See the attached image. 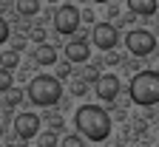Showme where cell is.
<instances>
[{
	"mask_svg": "<svg viewBox=\"0 0 159 147\" xmlns=\"http://www.w3.org/2000/svg\"><path fill=\"white\" fill-rule=\"evenodd\" d=\"M74 124L80 128L77 136H83L88 141H105L111 136V113L99 105H83L74 116Z\"/></svg>",
	"mask_w": 159,
	"mask_h": 147,
	"instance_id": "1",
	"label": "cell"
},
{
	"mask_svg": "<svg viewBox=\"0 0 159 147\" xmlns=\"http://www.w3.org/2000/svg\"><path fill=\"white\" fill-rule=\"evenodd\" d=\"M31 105H40V108H51V105L60 102V96H63V82H57L51 74H37L31 82H29V88L23 91Z\"/></svg>",
	"mask_w": 159,
	"mask_h": 147,
	"instance_id": "2",
	"label": "cell"
},
{
	"mask_svg": "<svg viewBox=\"0 0 159 147\" xmlns=\"http://www.w3.org/2000/svg\"><path fill=\"white\" fill-rule=\"evenodd\" d=\"M128 93L136 105L142 108H151V105H159V71H139L134 74Z\"/></svg>",
	"mask_w": 159,
	"mask_h": 147,
	"instance_id": "3",
	"label": "cell"
},
{
	"mask_svg": "<svg viewBox=\"0 0 159 147\" xmlns=\"http://www.w3.org/2000/svg\"><path fill=\"white\" fill-rule=\"evenodd\" d=\"M125 48L134 54V57H148L153 54L156 48V37L148 31V28H131L125 34Z\"/></svg>",
	"mask_w": 159,
	"mask_h": 147,
	"instance_id": "4",
	"label": "cell"
},
{
	"mask_svg": "<svg viewBox=\"0 0 159 147\" xmlns=\"http://www.w3.org/2000/svg\"><path fill=\"white\" fill-rule=\"evenodd\" d=\"M54 28L57 34H77L80 31V9L71 3H63L54 9Z\"/></svg>",
	"mask_w": 159,
	"mask_h": 147,
	"instance_id": "5",
	"label": "cell"
},
{
	"mask_svg": "<svg viewBox=\"0 0 159 147\" xmlns=\"http://www.w3.org/2000/svg\"><path fill=\"white\" fill-rule=\"evenodd\" d=\"M91 40H94V45L99 48V51H114L116 48V43H119V28L114 26V23H97L94 28H91Z\"/></svg>",
	"mask_w": 159,
	"mask_h": 147,
	"instance_id": "6",
	"label": "cell"
},
{
	"mask_svg": "<svg viewBox=\"0 0 159 147\" xmlns=\"http://www.w3.org/2000/svg\"><path fill=\"white\" fill-rule=\"evenodd\" d=\"M40 124H43V119H40L37 113H17V116H14V136H17L20 141L37 139Z\"/></svg>",
	"mask_w": 159,
	"mask_h": 147,
	"instance_id": "7",
	"label": "cell"
},
{
	"mask_svg": "<svg viewBox=\"0 0 159 147\" xmlns=\"http://www.w3.org/2000/svg\"><path fill=\"white\" fill-rule=\"evenodd\" d=\"M97 96L102 99V102H114L116 96H119V91H122V82H119V76L116 74H102L97 79Z\"/></svg>",
	"mask_w": 159,
	"mask_h": 147,
	"instance_id": "8",
	"label": "cell"
},
{
	"mask_svg": "<svg viewBox=\"0 0 159 147\" xmlns=\"http://www.w3.org/2000/svg\"><path fill=\"white\" fill-rule=\"evenodd\" d=\"M91 59V48L88 43H83V40H71V43L66 45V62L71 65V62H77V65H88Z\"/></svg>",
	"mask_w": 159,
	"mask_h": 147,
	"instance_id": "9",
	"label": "cell"
},
{
	"mask_svg": "<svg viewBox=\"0 0 159 147\" xmlns=\"http://www.w3.org/2000/svg\"><path fill=\"white\" fill-rule=\"evenodd\" d=\"M128 11L134 17H153L156 14V3L153 0H128Z\"/></svg>",
	"mask_w": 159,
	"mask_h": 147,
	"instance_id": "10",
	"label": "cell"
},
{
	"mask_svg": "<svg viewBox=\"0 0 159 147\" xmlns=\"http://www.w3.org/2000/svg\"><path fill=\"white\" fill-rule=\"evenodd\" d=\"M34 62H37V65H54V62H57V48L48 45V43L37 45L34 48Z\"/></svg>",
	"mask_w": 159,
	"mask_h": 147,
	"instance_id": "11",
	"label": "cell"
},
{
	"mask_svg": "<svg viewBox=\"0 0 159 147\" xmlns=\"http://www.w3.org/2000/svg\"><path fill=\"white\" fill-rule=\"evenodd\" d=\"M23 96H26V93H23V88H17V85H14L11 91H6V93H3V105L11 110V108H17V105L23 102ZM3 105H0V108H3Z\"/></svg>",
	"mask_w": 159,
	"mask_h": 147,
	"instance_id": "12",
	"label": "cell"
},
{
	"mask_svg": "<svg viewBox=\"0 0 159 147\" xmlns=\"http://www.w3.org/2000/svg\"><path fill=\"white\" fill-rule=\"evenodd\" d=\"M99 76H102V74H99L97 65H83V71H80V82H83V85H85V82H94V85H97Z\"/></svg>",
	"mask_w": 159,
	"mask_h": 147,
	"instance_id": "13",
	"label": "cell"
},
{
	"mask_svg": "<svg viewBox=\"0 0 159 147\" xmlns=\"http://www.w3.org/2000/svg\"><path fill=\"white\" fill-rule=\"evenodd\" d=\"M57 133L54 130H40L37 133V147H57Z\"/></svg>",
	"mask_w": 159,
	"mask_h": 147,
	"instance_id": "14",
	"label": "cell"
},
{
	"mask_svg": "<svg viewBox=\"0 0 159 147\" xmlns=\"http://www.w3.org/2000/svg\"><path fill=\"white\" fill-rule=\"evenodd\" d=\"M17 11L23 14V17H34L40 11V3H37V0H20V3H17Z\"/></svg>",
	"mask_w": 159,
	"mask_h": 147,
	"instance_id": "15",
	"label": "cell"
},
{
	"mask_svg": "<svg viewBox=\"0 0 159 147\" xmlns=\"http://www.w3.org/2000/svg\"><path fill=\"white\" fill-rule=\"evenodd\" d=\"M57 147H85V139L77 136V133H71V136H63V139H60Z\"/></svg>",
	"mask_w": 159,
	"mask_h": 147,
	"instance_id": "16",
	"label": "cell"
},
{
	"mask_svg": "<svg viewBox=\"0 0 159 147\" xmlns=\"http://www.w3.org/2000/svg\"><path fill=\"white\" fill-rule=\"evenodd\" d=\"M17 59H20V57H17L14 51H6L3 57H0V65H3V71H14V68H17Z\"/></svg>",
	"mask_w": 159,
	"mask_h": 147,
	"instance_id": "17",
	"label": "cell"
},
{
	"mask_svg": "<svg viewBox=\"0 0 159 147\" xmlns=\"http://www.w3.org/2000/svg\"><path fill=\"white\" fill-rule=\"evenodd\" d=\"M11 88H14L11 71H3V68H0V93H6V91H11Z\"/></svg>",
	"mask_w": 159,
	"mask_h": 147,
	"instance_id": "18",
	"label": "cell"
},
{
	"mask_svg": "<svg viewBox=\"0 0 159 147\" xmlns=\"http://www.w3.org/2000/svg\"><path fill=\"white\" fill-rule=\"evenodd\" d=\"M80 23H88V26H97V14L91 9H83L80 11Z\"/></svg>",
	"mask_w": 159,
	"mask_h": 147,
	"instance_id": "19",
	"label": "cell"
},
{
	"mask_svg": "<svg viewBox=\"0 0 159 147\" xmlns=\"http://www.w3.org/2000/svg\"><path fill=\"white\" fill-rule=\"evenodd\" d=\"M68 76H71V65H68V62H60V65H57V76H54V79L60 82V79H68Z\"/></svg>",
	"mask_w": 159,
	"mask_h": 147,
	"instance_id": "20",
	"label": "cell"
},
{
	"mask_svg": "<svg viewBox=\"0 0 159 147\" xmlns=\"http://www.w3.org/2000/svg\"><path fill=\"white\" fill-rule=\"evenodd\" d=\"M29 37L34 40L37 45H43V43H46V28H40V26H37V28H31V34H29Z\"/></svg>",
	"mask_w": 159,
	"mask_h": 147,
	"instance_id": "21",
	"label": "cell"
},
{
	"mask_svg": "<svg viewBox=\"0 0 159 147\" xmlns=\"http://www.w3.org/2000/svg\"><path fill=\"white\" fill-rule=\"evenodd\" d=\"M71 93H74V96H85V93H88V85H83L80 79H74V85H71Z\"/></svg>",
	"mask_w": 159,
	"mask_h": 147,
	"instance_id": "22",
	"label": "cell"
},
{
	"mask_svg": "<svg viewBox=\"0 0 159 147\" xmlns=\"http://www.w3.org/2000/svg\"><path fill=\"white\" fill-rule=\"evenodd\" d=\"M102 62H105V65H111V68H114V65H119V62H122V57H119V54H116V51H108V54H105V59H102Z\"/></svg>",
	"mask_w": 159,
	"mask_h": 147,
	"instance_id": "23",
	"label": "cell"
},
{
	"mask_svg": "<svg viewBox=\"0 0 159 147\" xmlns=\"http://www.w3.org/2000/svg\"><path fill=\"white\" fill-rule=\"evenodd\" d=\"M9 31H11V28H9V23H6L3 17H0V45H3L6 40H9Z\"/></svg>",
	"mask_w": 159,
	"mask_h": 147,
	"instance_id": "24",
	"label": "cell"
},
{
	"mask_svg": "<svg viewBox=\"0 0 159 147\" xmlns=\"http://www.w3.org/2000/svg\"><path fill=\"white\" fill-rule=\"evenodd\" d=\"M23 48H26V37H14V43H11V51H14V54H20Z\"/></svg>",
	"mask_w": 159,
	"mask_h": 147,
	"instance_id": "25",
	"label": "cell"
},
{
	"mask_svg": "<svg viewBox=\"0 0 159 147\" xmlns=\"http://www.w3.org/2000/svg\"><path fill=\"white\" fill-rule=\"evenodd\" d=\"M108 11H111V17H119V6H116V3H111V6H108Z\"/></svg>",
	"mask_w": 159,
	"mask_h": 147,
	"instance_id": "26",
	"label": "cell"
},
{
	"mask_svg": "<svg viewBox=\"0 0 159 147\" xmlns=\"http://www.w3.org/2000/svg\"><path fill=\"white\" fill-rule=\"evenodd\" d=\"M0 139H3V124H0Z\"/></svg>",
	"mask_w": 159,
	"mask_h": 147,
	"instance_id": "27",
	"label": "cell"
},
{
	"mask_svg": "<svg viewBox=\"0 0 159 147\" xmlns=\"http://www.w3.org/2000/svg\"><path fill=\"white\" fill-rule=\"evenodd\" d=\"M116 147H122V144H116Z\"/></svg>",
	"mask_w": 159,
	"mask_h": 147,
	"instance_id": "28",
	"label": "cell"
}]
</instances>
